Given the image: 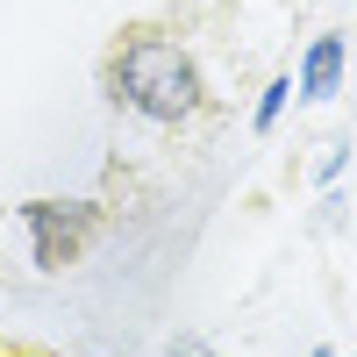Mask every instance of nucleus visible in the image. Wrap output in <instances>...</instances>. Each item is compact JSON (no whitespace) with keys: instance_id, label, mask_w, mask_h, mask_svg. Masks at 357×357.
Wrapping results in <instances>:
<instances>
[{"instance_id":"obj_2","label":"nucleus","mask_w":357,"mask_h":357,"mask_svg":"<svg viewBox=\"0 0 357 357\" xmlns=\"http://www.w3.org/2000/svg\"><path fill=\"white\" fill-rule=\"evenodd\" d=\"M22 222L36 236V264L43 272H65V264H79L86 236H93V207H79V200H29Z\"/></svg>"},{"instance_id":"obj_5","label":"nucleus","mask_w":357,"mask_h":357,"mask_svg":"<svg viewBox=\"0 0 357 357\" xmlns=\"http://www.w3.org/2000/svg\"><path fill=\"white\" fill-rule=\"evenodd\" d=\"M165 357H222V350L207 343V336H172V343H165Z\"/></svg>"},{"instance_id":"obj_6","label":"nucleus","mask_w":357,"mask_h":357,"mask_svg":"<svg viewBox=\"0 0 357 357\" xmlns=\"http://www.w3.org/2000/svg\"><path fill=\"white\" fill-rule=\"evenodd\" d=\"M0 357H43V350H0Z\"/></svg>"},{"instance_id":"obj_4","label":"nucleus","mask_w":357,"mask_h":357,"mask_svg":"<svg viewBox=\"0 0 357 357\" xmlns=\"http://www.w3.org/2000/svg\"><path fill=\"white\" fill-rule=\"evenodd\" d=\"M293 93H301V86H293V72H279L272 86H264V100H257V136H264V129H272L279 114H286V100H293Z\"/></svg>"},{"instance_id":"obj_1","label":"nucleus","mask_w":357,"mask_h":357,"mask_svg":"<svg viewBox=\"0 0 357 357\" xmlns=\"http://www.w3.org/2000/svg\"><path fill=\"white\" fill-rule=\"evenodd\" d=\"M100 86H107L114 107H129L151 129H178V122H193L207 107V79L193 65V50L172 43V36H151V29L122 36V50L100 65Z\"/></svg>"},{"instance_id":"obj_3","label":"nucleus","mask_w":357,"mask_h":357,"mask_svg":"<svg viewBox=\"0 0 357 357\" xmlns=\"http://www.w3.org/2000/svg\"><path fill=\"white\" fill-rule=\"evenodd\" d=\"M343 79H350V43H343V36H314V43L301 50V72H293V86H301V100L329 107V100L343 93Z\"/></svg>"}]
</instances>
